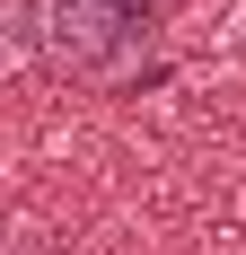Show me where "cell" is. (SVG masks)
<instances>
[{
    "label": "cell",
    "instance_id": "cell-1",
    "mask_svg": "<svg viewBox=\"0 0 246 255\" xmlns=\"http://www.w3.org/2000/svg\"><path fill=\"white\" fill-rule=\"evenodd\" d=\"M149 18H158V0H35L26 35L53 71H115L149 35Z\"/></svg>",
    "mask_w": 246,
    "mask_h": 255
}]
</instances>
